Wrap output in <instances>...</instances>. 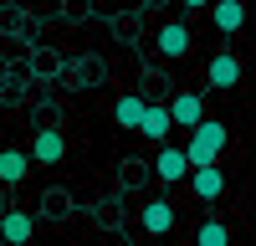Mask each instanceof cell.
I'll return each mask as SVG.
<instances>
[{"instance_id": "6da1fadb", "label": "cell", "mask_w": 256, "mask_h": 246, "mask_svg": "<svg viewBox=\"0 0 256 246\" xmlns=\"http://www.w3.org/2000/svg\"><path fill=\"white\" fill-rule=\"evenodd\" d=\"M220 149H226V123H210V118H200L195 128H190L184 159H190V170H195V164H216V159H220Z\"/></svg>"}, {"instance_id": "7a4b0ae2", "label": "cell", "mask_w": 256, "mask_h": 246, "mask_svg": "<svg viewBox=\"0 0 256 246\" xmlns=\"http://www.w3.org/2000/svg\"><path fill=\"white\" fill-rule=\"evenodd\" d=\"M62 154H67V138H62L56 128H41V134H36V144H31V154H26V159H31V164H56Z\"/></svg>"}, {"instance_id": "3957f363", "label": "cell", "mask_w": 256, "mask_h": 246, "mask_svg": "<svg viewBox=\"0 0 256 246\" xmlns=\"http://www.w3.org/2000/svg\"><path fill=\"white\" fill-rule=\"evenodd\" d=\"M138 226H144L148 236L174 231V205H169V200H148V205H144V216H138Z\"/></svg>"}, {"instance_id": "277c9868", "label": "cell", "mask_w": 256, "mask_h": 246, "mask_svg": "<svg viewBox=\"0 0 256 246\" xmlns=\"http://www.w3.org/2000/svg\"><path fill=\"white\" fill-rule=\"evenodd\" d=\"M164 113H169V123H180V128H195V123L205 118V102H200L195 92H180V98L169 102Z\"/></svg>"}, {"instance_id": "5b68a950", "label": "cell", "mask_w": 256, "mask_h": 246, "mask_svg": "<svg viewBox=\"0 0 256 246\" xmlns=\"http://www.w3.org/2000/svg\"><path fill=\"white\" fill-rule=\"evenodd\" d=\"M154 174H159V180H169V184H174V180H184V174H190V159H184V149L164 144V149H159V159H154Z\"/></svg>"}, {"instance_id": "8992f818", "label": "cell", "mask_w": 256, "mask_h": 246, "mask_svg": "<svg viewBox=\"0 0 256 246\" xmlns=\"http://www.w3.org/2000/svg\"><path fill=\"white\" fill-rule=\"evenodd\" d=\"M190 180H195V195H200V200H216V195L226 190L220 164H195V170H190Z\"/></svg>"}, {"instance_id": "52a82bcc", "label": "cell", "mask_w": 256, "mask_h": 246, "mask_svg": "<svg viewBox=\"0 0 256 246\" xmlns=\"http://www.w3.org/2000/svg\"><path fill=\"white\" fill-rule=\"evenodd\" d=\"M169 128H174V123H169V113L159 108V102H144V118H138V134H144V138H154V144H164V138H169Z\"/></svg>"}, {"instance_id": "ba28073f", "label": "cell", "mask_w": 256, "mask_h": 246, "mask_svg": "<svg viewBox=\"0 0 256 246\" xmlns=\"http://www.w3.org/2000/svg\"><path fill=\"white\" fill-rule=\"evenodd\" d=\"M159 52H164V56H184V52H190V26H180V20L159 26Z\"/></svg>"}, {"instance_id": "9c48e42d", "label": "cell", "mask_w": 256, "mask_h": 246, "mask_svg": "<svg viewBox=\"0 0 256 246\" xmlns=\"http://www.w3.org/2000/svg\"><path fill=\"white\" fill-rule=\"evenodd\" d=\"M0 241H6V246H26V241H31V216L10 210L6 220H0Z\"/></svg>"}, {"instance_id": "30bf717a", "label": "cell", "mask_w": 256, "mask_h": 246, "mask_svg": "<svg viewBox=\"0 0 256 246\" xmlns=\"http://www.w3.org/2000/svg\"><path fill=\"white\" fill-rule=\"evenodd\" d=\"M210 82H216V88H236V82H241V62L230 52H220L216 62H210Z\"/></svg>"}, {"instance_id": "8fae6325", "label": "cell", "mask_w": 256, "mask_h": 246, "mask_svg": "<svg viewBox=\"0 0 256 246\" xmlns=\"http://www.w3.org/2000/svg\"><path fill=\"white\" fill-rule=\"evenodd\" d=\"M210 6H216V26L230 36V31H241V20H246V6L241 0H210Z\"/></svg>"}, {"instance_id": "7c38bea8", "label": "cell", "mask_w": 256, "mask_h": 246, "mask_svg": "<svg viewBox=\"0 0 256 246\" xmlns=\"http://www.w3.org/2000/svg\"><path fill=\"white\" fill-rule=\"evenodd\" d=\"M26 170H31L26 154H16V149L0 154V180H6V184H20V180H26Z\"/></svg>"}, {"instance_id": "4fadbf2b", "label": "cell", "mask_w": 256, "mask_h": 246, "mask_svg": "<svg viewBox=\"0 0 256 246\" xmlns=\"http://www.w3.org/2000/svg\"><path fill=\"white\" fill-rule=\"evenodd\" d=\"M113 118H118V128H138V118H144V98H118V102H113Z\"/></svg>"}, {"instance_id": "5bb4252c", "label": "cell", "mask_w": 256, "mask_h": 246, "mask_svg": "<svg viewBox=\"0 0 256 246\" xmlns=\"http://www.w3.org/2000/svg\"><path fill=\"white\" fill-rule=\"evenodd\" d=\"M195 246H230V231H226L220 220H205L200 236H195Z\"/></svg>"}, {"instance_id": "9a60e30c", "label": "cell", "mask_w": 256, "mask_h": 246, "mask_svg": "<svg viewBox=\"0 0 256 246\" xmlns=\"http://www.w3.org/2000/svg\"><path fill=\"white\" fill-rule=\"evenodd\" d=\"M180 6H190V10H200V6H210V0H180Z\"/></svg>"}]
</instances>
